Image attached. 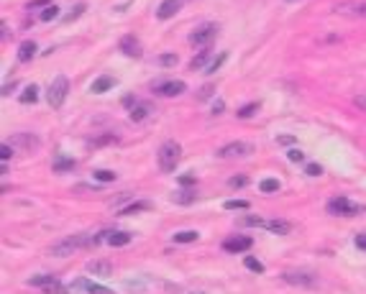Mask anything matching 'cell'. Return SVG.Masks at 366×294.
I'll return each instance as SVG.
<instances>
[{
	"label": "cell",
	"instance_id": "1",
	"mask_svg": "<svg viewBox=\"0 0 366 294\" xmlns=\"http://www.w3.org/2000/svg\"><path fill=\"white\" fill-rule=\"evenodd\" d=\"M156 159H159V169H161V172H167V174L174 172V169H177V164H179V159H182V149H179V143H177V141H167V143H161Z\"/></svg>",
	"mask_w": 366,
	"mask_h": 294
},
{
	"label": "cell",
	"instance_id": "2",
	"mask_svg": "<svg viewBox=\"0 0 366 294\" xmlns=\"http://www.w3.org/2000/svg\"><path fill=\"white\" fill-rule=\"evenodd\" d=\"M67 92H69V79H67L64 74H59L52 85H49V90H47V103L52 105V110H59V108L64 105Z\"/></svg>",
	"mask_w": 366,
	"mask_h": 294
},
{
	"label": "cell",
	"instance_id": "3",
	"mask_svg": "<svg viewBox=\"0 0 366 294\" xmlns=\"http://www.w3.org/2000/svg\"><path fill=\"white\" fill-rule=\"evenodd\" d=\"M215 36H218V23H202L190 33V44L200 46V49H208L215 41Z\"/></svg>",
	"mask_w": 366,
	"mask_h": 294
},
{
	"label": "cell",
	"instance_id": "4",
	"mask_svg": "<svg viewBox=\"0 0 366 294\" xmlns=\"http://www.w3.org/2000/svg\"><path fill=\"white\" fill-rule=\"evenodd\" d=\"M282 279L287 281V284H292V286H307V289L317 286V274L305 271V269H297V271H284V274H282Z\"/></svg>",
	"mask_w": 366,
	"mask_h": 294
},
{
	"label": "cell",
	"instance_id": "5",
	"mask_svg": "<svg viewBox=\"0 0 366 294\" xmlns=\"http://www.w3.org/2000/svg\"><path fill=\"white\" fill-rule=\"evenodd\" d=\"M251 151H254L251 143H246V141H233V143H225L223 149H218L215 156H218V159H243V156H249Z\"/></svg>",
	"mask_w": 366,
	"mask_h": 294
},
{
	"label": "cell",
	"instance_id": "6",
	"mask_svg": "<svg viewBox=\"0 0 366 294\" xmlns=\"http://www.w3.org/2000/svg\"><path fill=\"white\" fill-rule=\"evenodd\" d=\"M328 213H331V215H341V218H351V215H358V213H361V207L353 205V202H348L346 197H333V200L328 202Z\"/></svg>",
	"mask_w": 366,
	"mask_h": 294
},
{
	"label": "cell",
	"instance_id": "7",
	"mask_svg": "<svg viewBox=\"0 0 366 294\" xmlns=\"http://www.w3.org/2000/svg\"><path fill=\"white\" fill-rule=\"evenodd\" d=\"M333 13L348 18H366V0H346V3H338L333 8Z\"/></svg>",
	"mask_w": 366,
	"mask_h": 294
},
{
	"label": "cell",
	"instance_id": "8",
	"mask_svg": "<svg viewBox=\"0 0 366 294\" xmlns=\"http://www.w3.org/2000/svg\"><path fill=\"white\" fill-rule=\"evenodd\" d=\"M118 49L123 52L126 57H133V59H139L141 54H144V49H141V41L133 36V33H126L123 38H120V44H118Z\"/></svg>",
	"mask_w": 366,
	"mask_h": 294
},
{
	"label": "cell",
	"instance_id": "9",
	"mask_svg": "<svg viewBox=\"0 0 366 294\" xmlns=\"http://www.w3.org/2000/svg\"><path fill=\"white\" fill-rule=\"evenodd\" d=\"M8 143H11L13 149H26V151H36L38 146H41L38 136H31V133H16V136H11Z\"/></svg>",
	"mask_w": 366,
	"mask_h": 294
},
{
	"label": "cell",
	"instance_id": "10",
	"mask_svg": "<svg viewBox=\"0 0 366 294\" xmlns=\"http://www.w3.org/2000/svg\"><path fill=\"white\" fill-rule=\"evenodd\" d=\"M187 90V85L182 79H172V82H161L159 87H154V92L156 95H161V97H174V95H182Z\"/></svg>",
	"mask_w": 366,
	"mask_h": 294
},
{
	"label": "cell",
	"instance_id": "11",
	"mask_svg": "<svg viewBox=\"0 0 366 294\" xmlns=\"http://www.w3.org/2000/svg\"><path fill=\"white\" fill-rule=\"evenodd\" d=\"M251 248V238L249 235H233L228 240H223V251H228V254H243V251Z\"/></svg>",
	"mask_w": 366,
	"mask_h": 294
},
{
	"label": "cell",
	"instance_id": "12",
	"mask_svg": "<svg viewBox=\"0 0 366 294\" xmlns=\"http://www.w3.org/2000/svg\"><path fill=\"white\" fill-rule=\"evenodd\" d=\"M72 289H82V291H87V294H113L108 286H100V284H95V281H90V279H77V281H72Z\"/></svg>",
	"mask_w": 366,
	"mask_h": 294
},
{
	"label": "cell",
	"instance_id": "13",
	"mask_svg": "<svg viewBox=\"0 0 366 294\" xmlns=\"http://www.w3.org/2000/svg\"><path fill=\"white\" fill-rule=\"evenodd\" d=\"M154 113V105L151 103H144V100H139L131 110H128V115H131V120L133 123H141V120H146L149 115Z\"/></svg>",
	"mask_w": 366,
	"mask_h": 294
},
{
	"label": "cell",
	"instance_id": "14",
	"mask_svg": "<svg viewBox=\"0 0 366 294\" xmlns=\"http://www.w3.org/2000/svg\"><path fill=\"white\" fill-rule=\"evenodd\" d=\"M179 6H182V0H164V3L156 8V16H159L161 21H167V18H172V16L179 11Z\"/></svg>",
	"mask_w": 366,
	"mask_h": 294
},
{
	"label": "cell",
	"instance_id": "15",
	"mask_svg": "<svg viewBox=\"0 0 366 294\" xmlns=\"http://www.w3.org/2000/svg\"><path fill=\"white\" fill-rule=\"evenodd\" d=\"M87 271H90V274H98V276H110V274H113V264L95 259V261H87Z\"/></svg>",
	"mask_w": 366,
	"mask_h": 294
},
{
	"label": "cell",
	"instance_id": "16",
	"mask_svg": "<svg viewBox=\"0 0 366 294\" xmlns=\"http://www.w3.org/2000/svg\"><path fill=\"white\" fill-rule=\"evenodd\" d=\"M113 85H115V79H113L110 74H103V77H98V79L93 82V87H90V90H93L95 95H103V92H108Z\"/></svg>",
	"mask_w": 366,
	"mask_h": 294
},
{
	"label": "cell",
	"instance_id": "17",
	"mask_svg": "<svg viewBox=\"0 0 366 294\" xmlns=\"http://www.w3.org/2000/svg\"><path fill=\"white\" fill-rule=\"evenodd\" d=\"M36 44H33V41H23V44H21V49H18V62H31L33 57H36Z\"/></svg>",
	"mask_w": 366,
	"mask_h": 294
},
{
	"label": "cell",
	"instance_id": "18",
	"mask_svg": "<svg viewBox=\"0 0 366 294\" xmlns=\"http://www.w3.org/2000/svg\"><path fill=\"white\" fill-rule=\"evenodd\" d=\"M264 225H266L271 233H277V235H287V233L292 230V225H290L287 220H266Z\"/></svg>",
	"mask_w": 366,
	"mask_h": 294
},
{
	"label": "cell",
	"instance_id": "19",
	"mask_svg": "<svg viewBox=\"0 0 366 294\" xmlns=\"http://www.w3.org/2000/svg\"><path fill=\"white\" fill-rule=\"evenodd\" d=\"M172 202H177V205H190V202H195V189H179V192H172Z\"/></svg>",
	"mask_w": 366,
	"mask_h": 294
},
{
	"label": "cell",
	"instance_id": "20",
	"mask_svg": "<svg viewBox=\"0 0 366 294\" xmlns=\"http://www.w3.org/2000/svg\"><path fill=\"white\" fill-rule=\"evenodd\" d=\"M128 240H131V233H123V230H110V235H108L110 246H126Z\"/></svg>",
	"mask_w": 366,
	"mask_h": 294
},
{
	"label": "cell",
	"instance_id": "21",
	"mask_svg": "<svg viewBox=\"0 0 366 294\" xmlns=\"http://www.w3.org/2000/svg\"><path fill=\"white\" fill-rule=\"evenodd\" d=\"M41 289H44V294H69V289H67L59 279H52V281H49L47 286H41Z\"/></svg>",
	"mask_w": 366,
	"mask_h": 294
},
{
	"label": "cell",
	"instance_id": "22",
	"mask_svg": "<svg viewBox=\"0 0 366 294\" xmlns=\"http://www.w3.org/2000/svg\"><path fill=\"white\" fill-rule=\"evenodd\" d=\"M208 57H210V49H200V54L190 62V69H202L208 64Z\"/></svg>",
	"mask_w": 366,
	"mask_h": 294
},
{
	"label": "cell",
	"instance_id": "23",
	"mask_svg": "<svg viewBox=\"0 0 366 294\" xmlns=\"http://www.w3.org/2000/svg\"><path fill=\"white\" fill-rule=\"evenodd\" d=\"M149 207H151V205L144 202V200H141V202H131V205H126L123 210H120V215H133V213H141V210H149Z\"/></svg>",
	"mask_w": 366,
	"mask_h": 294
},
{
	"label": "cell",
	"instance_id": "24",
	"mask_svg": "<svg viewBox=\"0 0 366 294\" xmlns=\"http://www.w3.org/2000/svg\"><path fill=\"white\" fill-rule=\"evenodd\" d=\"M36 100H38V87H36V85H28V87L21 92V103L28 105V103H36Z\"/></svg>",
	"mask_w": 366,
	"mask_h": 294
},
{
	"label": "cell",
	"instance_id": "25",
	"mask_svg": "<svg viewBox=\"0 0 366 294\" xmlns=\"http://www.w3.org/2000/svg\"><path fill=\"white\" fill-rule=\"evenodd\" d=\"M197 240V230H179L174 233V243H192Z\"/></svg>",
	"mask_w": 366,
	"mask_h": 294
},
{
	"label": "cell",
	"instance_id": "26",
	"mask_svg": "<svg viewBox=\"0 0 366 294\" xmlns=\"http://www.w3.org/2000/svg\"><path fill=\"white\" fill-rule=\"evenodd\" d=\"M256 110H259V103H249V105H243L241 110H236V115L238 118H251V115H256Z\"/></svg>",
	"mask_w": 366,
	"mask_h": 294
},
{
	"label": "cell",
	"instance_id": "27",
	"mask_svg": "<svg viewBox=\"0 0 366 294\" xmlns=\"http://www.w3.org/2000/svg\"><path fill=\"white\" fill-rule=\"evenodd\" d=\"M85 8H87L85 3H79V6H74V11H69V13L64 16V23H72V21H77L79 16H82V13H85Z\"/></svg>",
	"mask_w": 366,
	"mask_h": 294
},
{
	"label": "cell",
	"instance_id": "28",
	"mask_svg": "<svg viewBox=\"0 0 366 294\" xmlns=\"http://www.w3.org/2000/svg\"><path fill=\"white\" fill-rule=\"evenodd\" d=\"M52 279H54L52 274H41V276H31V279H28V286H47V284H49Z\"/></svg>",
	"mask_w": 366,
	"mask_h": 294
},
{
	"label": "cell",
	"instance_id": "29",
	"mask_svg": "<svg viewBox=\"0 0 366 294\" xmlns=\"http://www.w3.org/2000/svg\"><path fill=\"white\" fill-rule=\"evenodd\" d=\"M69 169H74V159H57L54 172H69Z\"/></svg>",
	"mask_w": 366,
	"mask_h": 294
},
{
	"label": "cell",
	"instance_id": "30",
	"mask_svg": "<svg viewBox=\"0 0 366 294\" xmlns=\"http://www.w3.org/2000/svg\"><path fill=\"white\" fill-rule=\"evenodd\" d=\"M243 264H246V269H251V271H256V274L264 271V264H261L259 259H254V256H246V259H243Z\"/></svg>",
	"mask_w": 366,
	"mask_h": 294
},
{
	"label": "cell",
	"instance_id": "31",
	"mask_svg": "<svg viewBox=\"0 0 366 294\" xmlns=\"http://www.w3.org/2000/svg\"><path fill=\"white\" fill-rule=\"evenodd\" d=\"M259 189H261V192H266V194L279 192V182H277V179H264V182L259 184Z\"/></svg>",
	"mask_w": 366,
	"mask_h": 294
},
{
	"label": "cell",
	"instance_id": "32",
	"mask_svg": "<svg viewBox=\"0 0 366 294\" xmlns=\"http://www.w3.org/2000/svg\"><path fill=\"white\" fill-rule=\"evenodd\" d=\"M93 177H95L98 182H113V179H115V172H108V169H98V172H93Z\"/></svg>",
	"mask_w": 366,
	"mask_h": 294
},
{
	"label": "cell",
	"instance_id": "33",
	"mask_svg": "<svg viewBox=\"0 0 366 294\" xmlns=\"http://www.w3.org/2000/svg\"><path fill=\"white\" fill-rule=\"evenodd\" d=\"M223 207L225 210H249V202L246 200H228Z\"/></svg>",
	"mask_w": 366,
	"mask_h": 294
},
{
	"label": "cell",
	"instance_id": "34",
	"mask_svg": "<svg viewBox=\"0 0 366 294\" xmlns=\"http://www.w3.org/2000/svg\"><path fill=\"white\" fill-rule=\"evenodd\" d=\"M57 16H59V8H57V6H49V8L41 11V21H54Z\"/></svg>",
	"mask_w": 366,
	"mask_h": 294
},
{
	"label": "cell",
	"instance_id": "35",
	"mask_svg": "<svg viewBox=\"0 0 366 294\" xmlns=\"http://www.w3.org/2000/svg\"><path fill=\"white\" fill-rule=\"evenodd\" d=\"M223 62H225V54H220V57H218L215 62H210V64L205 67V72H208V74H215V72L220 69V64H223Z\"/></svg>",
	"mask_w": 366,
	"mask_h": 294
},
{
	"label": "cell",
	"instance_id": "36",
	"mask_svg": "<svg viewBox=\"0 0 366 294\" xmlns=\"http://www.w3.org/2000/svg\"><path fill=\"white\" fill-rule=\"evenodd\" d=\"M11 156H13V146H11V143H3V146H0V159H3V164H8Z\"/></svg>",
	"mask_w": 366,
	"mask_h": 294
},
{
	"label": "cell",
	"instance_id": "37",
	"mask_svg": "<svg viewBox=\"0 0 366 294\" xmlns=\"http://www.w3.org/2000/svg\"><path fill=\"white\" fill-rule=\"evenodd\" d=\"M159 64H164V67H174V64H177V57H174V54H164V57H159Z\"/></svg>",
	"mask_w": 366,
	"mask_h": 294
},
{
	"label": "cell",
	"instance_id": "38",
	"mask_svg": "<svg viewBox=\"0 0 366 294\" xmlns=\"http://www.w3.org/2000/svg\"><path fill=\"white\" fill-rule=\"evenodd\" d=\"M213 90H215L213 85H205V87H202V90L197 92V100H208V97L213 95Z\"/></svg>",
	"mask_w": 366,
	"mask_h": 294
},
{
	"label": "cell",
	"instance_id": "39",
	"mask_svg": "<svg viewBox=\"0 0 366 294\" xmlns=\"http://www.w3.org/2000/svg\"><path fill=\"white\" fill-rule=\"evenodd\" d=\"M307 174H310V177H320V174H323V166H320V164H307Z\"/></svg>",
	"mask_w": 366,
	"mask_h": 294
},
{
	"label": "cell",
	"instance_id": "40",
	"mask_svg": "<svg viewBox=\"0 0 366 294\" xmlns=\"http://www.w3.org/2000/svg\"><path fill=\"white\" fill-rule=\"evenodd\" d=\"M287 156H290V161H302V159H305V154H302L300 149H290Z\"/></svg>",
	"mask_w": 366,
	"mask_h": 294
},
{
	"label": "cell",
	"instance_id": "41",
	"mask_svg": "<svg viewBox=\"0 0 366 294\" xmlns=\"http://www.w3.org/2000/svg\"><path fill=\"white\" fill-rule=\"evenodd\" d=\"M179 184H182V187H190V184H195V174H182V177H179Z\"/></svg>",
	"mask_w": 366,
	"mask_h": 294
},
{
	"label": "cell",
	"instance_id": "42",
	"mask_svg": "<svg viewBox=\"0 0 366 294\" xmlns=\"http://www.w3.org/2000/svg\"><path fill=\"white\" fill-rule=\"evenodd\" d=\"M228 184H231V187H243V184H246V177H231Z\"/></svg>",
	"mask_w": 366,
	"mask_h": 294
},
{
	"label": "cell",
	"instance_id": "43",
	"mask_svg": "<svg viewBox=\"0 0 366 294\" xmlns=\"http://www.w3.org/2000/svg\"><path fill=\"white\" fill-rule=\"evenodd\" d=\"M41 6H54L52 0H31L28 3V8H41Z\"/></svg>",
	"mask_w": 366,
	"mask_h": 294
},
{
	"label": "cell",
	"instance_id": "44",
	"mask_svg": "<svg viewBox=\"0 0 366 294\" xmlns=\"http://www.w3.org/2000/svg\"><path fill=\"white\" fill-rule=\"evenodd\" d=\"M243 223H246V225H264L266 220H261V218H254V215H249V218L243 220Z\"/></svg>",
	"mask_w": 366,
	"mask_h": 294
},
{
	"label": "cell",
	"instance_id": "45",
	"mask_svg": "<svg viewBox=\"0 0 366 294\" xmlns=\"http://www.w3.org/2000/svg\"><path fill=\"white\" fill-rule=\"evenodd\" d=\"M110 141H115V136H105V138H98V141H93L90 146H100V143H110Z\"/></svg>",
	"mask_w": 366,
	"mask_h": 294
},
{
	"label": "cell",
	"instance_id": "46",
	"mask_svg": "<svg viewBox=\"0 0 366 294\" xmlns=\"http://www.w3.org/2000/svg\"><path fill=\"white\" fill-rule=\"evenodd\" d=\"M223 113V100H218L215 105H213V115H220Z\"/></svg>",
	"mask_w": 366,
	"mask_h": 294
},
{
	"label": "cell",
	"instance_id": "47",
	"mask_svg": "<svg viewBox=\"0 0 366 294\" xmlns=\"http://www.w3.org/2000/svg\"><path fill=\"white\" fill-rule=\"evenodd\" d=\"M356 246H358L361 251H366V235H358V238H356Z\"/></svg>",
	"mask_w": 366,
	"mask_h": 294
},
{
	"label": "cell",
	"instance_id": "48",
	"mask_svg": "<svg viewBox=\"0 0 366 294\" xmlns=\"http://www.w3.org/2000/svg\"><path fill=\"white\" fill-rule=\"evenodd\" d=\"M353 103H356L358 108H363V110H366V97H363V95H358V97H356Z\"/></svg>",
	"mask_w": 366,
	"mask_h": 294
}]
</instances>
